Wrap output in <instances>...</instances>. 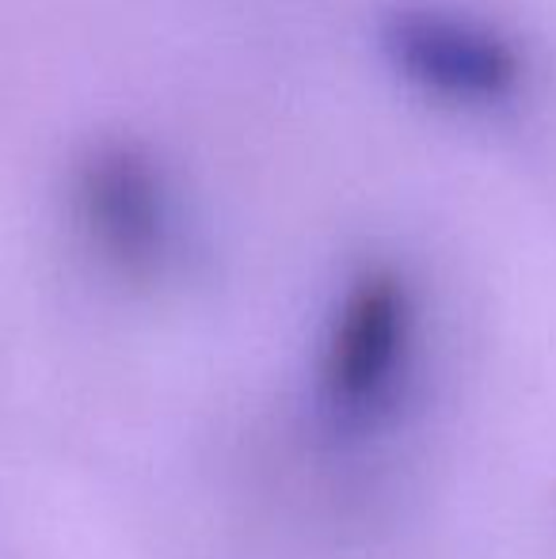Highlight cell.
<instances>
[{
  "instance_id": "1",
  "label": "cell",
  "mask_w": 556,
  "mask_h": 559,
  "mask_svg": "<svg viewBox=\"0 0 556 559\" xmlns=\"http://www.w3.org/2000/svg\"><path fill=\"white\" fill-rule=\"evenodd\" d=\"M378 46L397 81L461 111H492L527 88V46L488 15L435 0H401L378 20Z\"/></svg>"
},
{
  "instance_id": "2",
  "label": "cell",
  "mask_w": 556,
  "mask_h": 559,
  "mask_svg": "<svg viewBox=\"0 0 556 559\" xmlns=\"http://www.w3.org/2000/svg\"><path fill=\"white\" fill-rule=\"evenodd\" d=\"M416 289L404 271L370 263L347 282L320 354V400L340 427H378L397 407L416 350Z\"/></svg>"
},
{
  "instance_id": "3",
  "label": "cell",
  "mask_w": 556,
  "mask_h": 559,
  "mask_svg": "<svg viewBox=\"0 0 556 559\" xmlns=\"http://www.w3.org/2000/svg\"><path fill=\"white\" fill-rule=\"evenodd\" d=\"M73 214L115 274L149 282L176 248V194L161 160L127 138L96 141L73 168Z\"/></svg>"
}]
</instances>
